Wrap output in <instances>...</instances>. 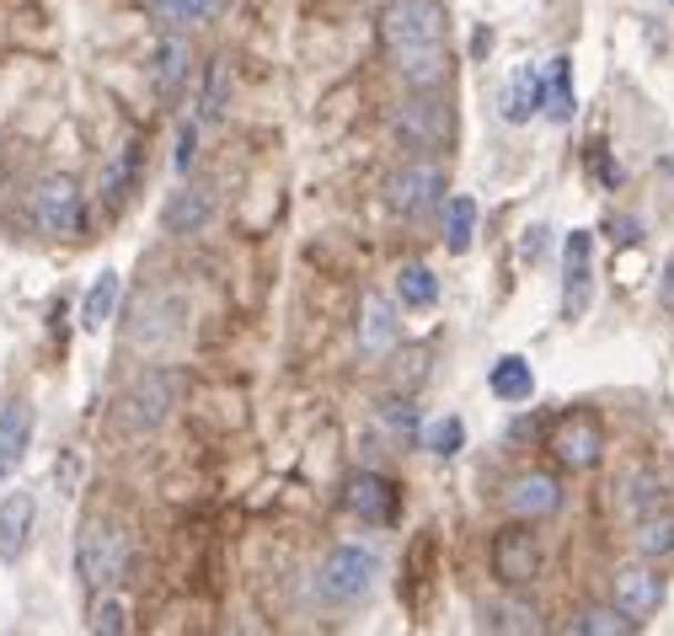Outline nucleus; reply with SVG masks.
Segmentation results:
<instances>
[{"label":"nucleus","instance_id":"b1692460","mask_svg":"<svg viewBox=\"0 0 674 636\" xmlns=\"http://www.w3.org/2000/svg\"><path fill=\"white\" fill-rule=\"evenodd\" d=\"M471 236H477V198L456 193V198L445 204V246L460 257V252L471 246Z\"/></svg>","mask_w":674,"mask_h":636},{"label":"nucleus","instance_id":"f03ea898","mask_svg":"<svg viewBox=\"0 0 674 636\" xmlns=\"http://www.w3.org/2000/svg\"><path fill=\"white\" fill-rule=\"evenodd\" d=\"M75 573L86 588H113L129 573V530L119 524H86V535L75 545Z\"/></svg>","mask_w":674,"mask_h":636},{"label":"nucleus","instance_id":"e433bc0d","mask_svg":"<svg viewBox=\"0 0 674 636\" xmlns=\"http://www.w3.org/2000/svg\"><path fill=\"white\" fill-rule=\"evenodd\" d=\"M81 471H86V465H81V454L70 450V454H64V460H60V486H64V492L75 486V476H81Z\"/></svg>","mask_w":674,"mask_h":636},{"label":"nucleus","instance_id":"c756f323","mask_svg":"<svg viewBox=\"0 0 674 636\" xmlns=\"http://www.w3.org/2000/svg\"><path fill=\"white\" fill-rule=\"evenodd\" d=\"M134 166H140V151L129 145L123 155H113V166H108V177H102V198H108V209H119L123 204V187L134 177Z\"/></svg>","mask_w":674,"mask_h":636},{"label":"nucleus","instance_id":"423d86ee","mask_svg":"<svg viewBox=\"0 0 674 636\" xmlns=\"http://www.w3.org/2000/svg\"><path fill=\"white\" fill-rule=\"evenodd\" d=\"M172 401H177V369H151L134 391H129V401H123V428H155L166 423V412H172Z\"/></svg>","mask_w":674,"mask_h":636},{"label":"nucleus","instance_id":"473e14b6","mask_svg":"<svg viewBox=\"0 0 674 636\" xmlns=\"http://www.w3.org/2000/svg\"><path fill=\"white\" fill-rule=\"evenodd\" d=\"M92 632H102V636L129 632V605H119V599H102V605H96V615H92Z\"/></svg>","mask_w":674,"mask_h":636},{"label":"nucleus","instance_id":"9b49d317","mask_svg":"<svg viewBox=\"0 0 674 636\" xmlns=\"http://www.w3.org/2000/svg\"><path fill=\"white\" fill-rule=\"evenodd\" d=\"M552 450H556V460H562L568 471H589V465L600 460V423H594L589 412L562 418L556 433H552Z\"/></svg>","mask_w":674,"mask_h":636},{"label":"nucleus","instance_id":"39448f33","mask_svg":"<svg viewBox=\"0 0 674 636\" xmlns=\"http://www.w3.org/2000/svg\"><path fill=\"white\" fill-rule=\"evenodd\" d=\"M397 134L412 151H445L450 145V107L439 96H407L397 107Z\"/></svg>","mask_w":674,"mask_h":636},{"label":"nucleus","instance_id":"4be33fe9","mask_svg":"<svg viewBox=\"0 0 674 636\" xmlns=\"http://www.w3.org/2000/svg\"><path fill=\"white\" fill-rule=\"evenodd\" d=\"M113 305H119V273L108 268V273H96V284L81 300V332H102L108 316H113Z\"/></svg>","mask_w":674,"mask_h":636},{"label":"nucleus","instance_id":"72a5a7b5","mask_svg":"<svg viewBox=\"0 0 674 636\" xmlns=\"http://www.w3.org/2000/svg\"><path fill=\"white\" fill-rule=\"evenodd\" d=\"M611 236H615L621 246H632V242H643V225H637L632 214H615V219H611Z\"/></svg>","mask_w":674,"mask_h":636},{"label":"nucleus","instance_id":"f257e3e1","mask_svg":"<svg viewBox=\"0 0 674 636\" xmlns=\"http://www.w3.org/2000/svg\"><path fill=\"white\" fill-rule=\"evenodd\" d=\"M380 43L407 86H439L450 70V28L439 0H391L380 11Z\"/></svg>","mask_w":674,"mask_h":636},{"label":"nucleus","instance_id":"20e7f679","mask_svg":"<svg viewBox=\"0 0 674 636\" xmlns=\"http://www.w3.org/2000/svg\"><path fill=\"white\" fill-rule=\"evenodd\" d=\"M32 214H38V230L54 236V242H70L81 236L86 225V209H81V182L75 177H43L32 187Z\"/></svg>","mask_w":674,"mask_h":636},{"label":"nucleus","instance_id":"f3484780","mask_svg":"<svg viewBox=\"0 0 674 636\" xmlns=\"http://www.w3.org/2000/svg\"><path fill=\"white\" fill-rule=\"evenodd\" d=\"M541 113L552 123H568L579 113V96H573V60H568V54L552 60V75L541 81Z\"/></svg>","mask_w":674,"mask_h":636},{"label":"nucleus","instance_id":"5701e85b","mask_svg":"<svg viewBox=\"0 0 674 636\" xmlns=\"http://www.w3.org/2000/svg\"><path fill=\"white\" fill-rule=\"evenodd\" d=\"M488 386H492V396H503V401H530V396H535V375H530V363H524V359L509 353V359L492 363Z\"/></svg>","mask_w":674,"mask_h":636},{"label":"nucleus","instance_id":"a211bd4d","mask_svg":"<svg viewBox=\"0 0 674 636\" xmlns=\"http://www.w3.org/2000/svg\"><path fill=\"white\" fill-rule=\"evenodd\" d=\"M161 219H166L172 236H198V230L210 225V193H204V187H183V193L166 204Z\"/></svg>","mask_w":674,"mask_h":636},{"label":"nucleus","instance_id":"0eeeda50","mask_svg":"<svg viewBox=\"0 0 674 636\" xmlns=\"http://www.w3.org/2000/svg\"><path fill=\"white\" fill-rule=\"evenodd\" d=\"M589 257H594V236L589 230H573L568 246H562V316L568 321H579L583 310H589V289H594Z\"/></svg>","mask_w":674,"mask_h":636},{"label":"nucleus","instance_id":"7c9ffc66","mask_svg":"<svg viewBox=\"0 0 674 636\" xmlns=\"http://www.w3.org/2000/svg\"><path fill=\"white\" fill-rule=\"evenodd\" d=\"M460 439H466V428H460V418H439V423L423 428V450L433 454H456Z\"/></svg>","mask_w":674,"mask_h":636},{"label":"nucleus","instance_id":"f8f14e48","mask_svg":"<svg viewBox=\"0 0 674 636\" xmlns=\"http://www.w3.org/2000/svg\"><path fill=\"white\" fill-rule=\"evenodd\" d=\"M386 348H397V305L386 300L380 289H369L359 305V353L380 359Z\"/></svg>","mask_w":674,"mask_h":636},{"label":"nucleus","instance_id":"6ab92c4d","mask_svg":"<svg viewBox=\"0 0 674 636\" xmlns=\"http://www.w3.org/2000/svg\"><path fill=\"white\" fill-rule=\"evenodd\" d=\"M632 541H637V551L643 556H670L674 551V509L664 503V509H647L643 519H632Z\"/></svg>","mask_w":674,"mask_h":636},{"label":"nucleus","instance_id":"f704fd0d","mask_svg":"<svg viewBox=\"0 0 674 636\" xmlns=\"http://www.w3.org/2000/svg\"><path fill=\"white\" fill-rule=\"evenodd\" d=\"M166 11L172 17H210V11H219V0H166Z\"/></svg>","mask_w":674,"mask_h":636},{"label":"nucleus","instance_id":"c85d7f7f","mask_svg":"<svg viewBox=\"0 0 674 636\" xmlns=\"http://www.w3.org/2000/svg\"><path fill=\"white\" fill-rule=\"evenodd\" d=\"M647 509H664V482H658L653 471H643V476H632V482H626V514L643 519Z\"/></svg>","mask_w":674,"mask_h":636},{"label":"nucleus","instance_id":"6e6552de","mask_svg":"<svg viewBox=\"0 0 674 636\" xmlns=\"http://www.w3.org/2000/svg\"><path fill=\"white\" fill-rule=\"evenodd\" d=\"M439 193H445V172L439 166H401L397 177L386 182V198H391V209L397 214H429L439 204Z\"/></svg>","mask_w":674,"mask_h":636},{"label":"nucleus","instance_id":"bb28decb","mask_svg":"<svg viewBox=\"0 0 674 636\" xmlns=\"http://www.w3.org/2000/svg\"><path fill=\"white\" fill-rule=\"evenodd\" d=\"M183 75H187V49L172 38V43L155 49V86L166 91V96H177L183 91Z\"/></svg>","mask_w":674,"mask_h":636},{"label":"nucleus","instance_id":"4468645a","mask_svg":"<svg viewBox=\"0 0 674 636\" xmlns=\"http://www.w3.org/2000/svg\"><path fill=\"white\" fill-rule=\"evenodd\" d=\"M503 503H509L514 519H541V514H556L562 486H556V476H547V471H530V476H520V482L503 492Z\"/></svg>","mask_w":674,"mask_h":636},{"label":"nucleus","instance_id":"412c9836","mask_svg":"<svg viewBox=\"0 0 674 636\" xmlns=\"http://www.w3.org/2000/svg\"><path fill=\"white\" fill-rule=\"evenodd\" d=\"M482 632L530 636V632H541V615L524 605V599H492V605H482Z\"/></svg>","mask_w":674,"mask_h":636},{"label":"nucleus","instance_id":"dca6fc26","mask_svg":"<svg viewBox=\"0 0 674 636\" xmlns=\"http://www.w3.org/2000/svg\"><path fill=\"white\" fill-rule=\"evenodd\" d=\"M28 444H32V412L22 407V401H11V407L0 412V482L22 465Z\"/></svg>","mask_w":674,"mask_h":636},{"label":"nucleus","instance_id":"1a4fd4ad","mask_svg":"<svg viewBox=\"0 0 674 636\" xmlns=\"http://www.w3.org/2000/svg\"><path fill=\"white\" fill-rule=\"evenodd\" d=\"M343 509L354 519H365V524H391L397 519V486L386 476H375V471H359L343 486Z\"/></svg>","mask_w":674,"mask_h":636},{"label":"nucleus","instance_id":"9d476101","mask_svg":"<svg viewBox=\"0 0 674 636\" xmlns=\"http://www.w3.org/2000/svg\"><path fill=\"white\" fill-rule=\"evenodd\" d=\"M492 573L503 577L509 588H524L530 577L541 573V545L530 530H503L498 541H492Z\"/></svg>","mask_w":674,"mask_h":636},{"label":"nucleus","instance_id":"2eb2a0df","mask_svg":"<svg viewBox=\"0 0 674 636\" xmlns=\"http://www.w3.org/2000/svg\"><path fill=\"white\" fill-rule=\"evenodd\" d=\"M32 519H38V503L32 492H11L0 503V562H17L32 541Z\"/></svg>","mask_w":674,"mask_h":636},{"label":"nucleus","instance_id":"c9c22d12","mask_svg":"<svg viewBox=\"0 0 674 636\" xmlns=\"http://www.w3.org/2000/svg\"><path fill=\"white\" fill-rule=\"evenodd\" d=\"M193 145H198V129L187 123L183 134H177V172H187V166H193Z\"/></svg>","mask_w":674,"mask_h":636},{"label":"nucleus","instance_id":"cd10ccee","mask_svg":"<svg viewBox=\"0 0 674 636\" xmlns=\"http://www.w3.org/2000/svg\"><path fill=\"white\" fill-rule=\"evenodd\" d=\"M375 423L401 433V439H412V433H418V412H412L407 396H386V401H375Z\"/></svg>","mask_w":674,"mask_h":636},{"label":"nucleus","instance_id":"4c0bfd02","mask_svg":"<svg viewBox=\"0 0 674 636\" xmlns=\"http://www.w3.org/2000/svg\"><path fill=\"white\" fill-rule=\"evenodd\" d=\"M594 166H600V182H605V187H615V182H621V172L611 166V155H594Z\"/></svg>","mask_w":674,"mask_h":636},{"label":"nucleus","instance_id":"58836bf2","mask_svg":"<svg viewBox=\"0 0 674 636\" xmlns=\"http://www.w3.org/2000/svg\"><path fill=\"white\" fill-rule=\"evenodd\" d=\"M664 305H670V310H674V257H670V263H664Z\"/></svg>","mask_w":674,"mask_h":636},{"label":"nucleus","instance_id":"ddd939ff","mask_svg":"<svg viewBox=\"0 0 674 636\" xmlns=\"http://www.w3.org/2000/svg\"><path fill=\"white\" fill-rule=\"evenodd\" d=\"M658 605H664L658 573H647V567H621L615 573V609H626L632 620H647Z\"/></svg>","mask_w":674,"mask_h":636},{"label":"nucleus","instance_id":"7ed1b4c3","mask_svg":"<svg viewBox=\"0 0 674 636\" xmlns=\"http://www.w3.org/2000/svg\"><path fill=\"white\" fill-rule=\"evenodd\" d=\"M375 577H380V562L369 556L365 545H337L333 556L321 562V599H333V605H359V599H369Z\"/></svg>","mask_w":674,"mask_h":636},{"label":"nucleus","instance_id":"a878e982","mask_svg":"<svg viewBox=\"0 0 674 636\" xmlns=\"http://www.w3.org/2000/svg\"><path fill=\"white\" fill-rule=\"evenodd\" d=\"M397 289H401V300L412 305V310H429L433 300H439V278H433L429 263H407L397 278Z\"/></svg>","mask_w":674,"mask_h":636},{"label":"nucleus","instance_id":"393cba45","mask_svg":"<svg viewBox=\"0 0 674 636\" xmlns=\"http://www.w3.org/2000/svg\"><path fill=\"white\" fill-rule=\"evenodd\" d=\"M643 620H632L626 609H583L579 620H568L573 636H632Z\"/></svg>","mask_w":674,"mask_h":636},{"label":"nucleus","instance_id":"aec40b11","mask_svg":"<svg viewBox=\"0 0 674 636\" xmlns=\"http://www.w3.org/2000/svg\"><path fill=\"white\" fill-rule=\"evenodd\" d=\"M541 113V70H514V81H509V91H503V119L509 123H530Z\"/></svg>","mask_w":674,"mask_h":636},{"label":"nucleus","instance_id":"2f4dec72","mask_svg":"<svg viewBox=\"0 0 674 636\" xmlns=\"http://www.w3.org/2000/svg\"><path fill=\"white\" fill-rule=\"evenodd\" d=\"M225 91H231V70L215 64L210 81H204V119H219V113H225Z\"/></svg>","mask_w":674,"mask_h":636}]
</instances>
